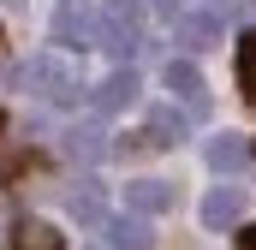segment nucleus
Wrapping results in <instances>:
<instances>
[{
	"label": "nucleus",
	"mask_w": 256,
	"mask_h": 250,
	"mask_svg": "<svg viewBox=\"0 0 256 250\" xmlns=\"http://www.w3.org/2000/svg\"><path fill=\"white\" fill-rule=\"evenodd\" d=\"M12 84L24 90V96H42V102H54V108H72L78 102V72L60 60V54H30V60L12 66Z\"/></svg>",
	"instance_id": "obj_1"
},
{
	"label": "nucleus",
	"mask_w": 256,
	"mask_h": 250,
	"mask_svg": "<svg viewBox=\"0 0 256 250\" xmlns=\"http://www.w3.org/2000/svg\"><path fill=\"white\" fill-rule=\"evenodd\" d=\"M96 48H108V54H120V60L143 48V18L131 12L126 0H114V6L96 18Z\"/></svg>",
	"instance_id": "obj_2"
},
{
	"label": "nucleus",
	"mask_w": 256,
	"mask_h": 250,
	"mask_svg": "<svg viewBox=\"0 0 256 250\" xmlns=\"http://www.w3.org/2000/svg\"><path fill=\"white\" fill-rule=\"evenodd\" d=\"M173 42H179L185 54L214 48V42H220V18H214V12H179V18H173Z\"/></svg>",
	"instance_id": "obj_3"
},
{
	"label": "nucleus",
	"mask_w": 256,
	"mask_h": 250,
	"mask_svg": "<svg viewBox=\"0 0 256 250\" xmlns=\"http://www.w3.org/2000/svg\"><path fill=\"white\" fill-rule=\"evenodd\" d=\"M179 137H185V114H173V108H155V114H149V125L131 137L126 149H131V155H137V149H173Z\"/></svg>",
	"instance_id": "obj_4"
},
{
	"label": "nucleus",
	"mask_w": 256,
	"mask_h": 250,
	"mask_svg": "<svg viewBox=\"0 0 256 250\" xmlns=\"http://www.w3.org/2000/svg\"><path fill=\"white\" fill-rule=\"evenodd\" d=\"M167 90L185 102V114H202L208 108V84H202V72L191 60H167Z\"/></svg>",
	"instance_id": "obj_5"
},
{
	"label": "nucleus",
	"mask_w": 256,
	"mask_h": 250,
	"mask_svg": "<svg viewBox=\"0 0 256 250\" xmlns=\"http://www.w3.org/2000/svg\"><path fill=\"white\" fill-rule=\"evenodd\" d=\"M54 42H60V48H96V18H90L78 0L60 6V18H54Z\"/></svg>",
	"instance_id": "obj_6"
},
{
	"label": "nucleus",
	"mask_w": 256,
	"mask_h": 250,
	"mask_svg": "<svg viewBox=\"0 0 256 250\" xmlns=\"http://www.w3.org/2000/svg\"><path fill=\"white\" fill-rule=\"evenodd\" d=\"M238 214H244V190L238 185H214L202 196V220L220 232V226H238Z\"/></svg>",
	"instance_id": "obj_7"
},
{
	"label": "nucleus",
	"mask_w": 256,
	"mask_h": 250,
	"mask_svg": "<svg viewBox=\"0 0 256 250\" xmlns=\"http://www.w3.org/2000/svg\"><path fill=\"white\" fill-rule=\"evenodd\" d=\"M126 208L131 214H167V208H173V185H161V179H131L126 185Z\"/></svg>",
	"instance_id": "obj_8"
},
{
	"label": "nucleus",
	"mask_w": 256,
	"mask_h": 250,
	"mask_svg": "<svg viewBox=\"0 0 256 250\" xmlns=\"http://www.w3.org/2000/svg\"><path fill=\"white\" fill-rule=\"evenodd\" d=\"M102 226H108V244H114V250H149V244H155L149 214H114V220H102Z\"/></svg>",
	"instance_id": "obj_9"
},
{
	"label": "nucleus",
	"mask_w": 256,
	"mask_h": 250,
	"mask_svg": "<svg viewBox=\"0 0 256 250\" xmlns=\"http://www.w3.org/2000/svg\"><path fill=\"white\" fill-rule=\"evenodd\" d=\"M137 72H114V78H102L96 84V114H120V108H131L137 102Z\"/></svg>",
	"instance_id": "obj_10"
},
{
	"label": "nucleus",
	"mask_w": 256,
	"mask_h": 250,
	"mask_svg": "<svg viewBox=\"0 0 256 250\" xmlns=\"http://www.w3.org/2000/svg\"><path fill=\"white\" fill-rule=\"evenodd\" d=\"M66 155L72 161H102L108 155V131L102 125H72L66 131Z\"/></svg>",
	"instance_id": "obj_11"
},
{
	"label": "nucleus",
	"mask_w": 256,
	"mask_h": 250,
	"mask_svg": "<svg viewBox=\"0 0 256 250\" xmlns=\"http://www.w3.org/2000/svg\"><path fill=\"white\" fill-rule=\"evenodd\" d=\"M244 161H250V143H244V137H226V131H220V137L208 143V167H214V173H238Z\"/></svg>",
	"instance_id": "obj_12"
},
{
	"label": "nucleus",
	"mask_w": 256,
	"mask_h": 250,
	"mask_svg": "<svg viewBox=\"0 0 256 250\" xmlns=\"http://www.w3.org/2000/svg\"><path fill=\"white\" fill-rule=\"evenodd\" d=\"M66 208L78 214V226H102V220H108V208H102V190H96V185H78L72 196H66Z\"/></svg>",
	"instance_id": "obj_13"
},
{
	"label": "nucleus",
	"mask_w": 256,
	"mask_h": 250,
	"mask_svg": "<svg viewBox=\"0 0 256 250\" xmlns=\"http://www.w3.org/2000/svg\"><path fill=\"white\" fill-rule=\"evenodd\" d=\"M12 238H18V250H60V232H54L48 220H24Z\"/></svg>",
	"instance_id": "obj_14"
},
{
	"label": "nucleus",
	"mask_w": 256,
	"mask_h": 250,
	"mask_svg": "<svg viewBox=\"0 0 256 250\" xmlns=\"http://www.w3.org/2000/svg\"><path fill=\"white\" fill-rule=\"evenodd\" d=\"M238 90H244V96L256 102V30L244 36V42H238Z\"/></svg>",
	"instance_id": "obj_15"
},
{
	"label": "nucleus",
	"mask_w": 256,
	"mask_h": 250,
	"mask_svg": "<svg viewBox=\"0 0 256 250\" xmlns=\"http://www.w3.org/2000/svg\"><path fill=\"white\" fill-rule=\"evenodd\" d=\"M238 250H256V226H244V232H238Z\"/></svg>",
	"instance_id": "obj_16"
}]
</instances>
